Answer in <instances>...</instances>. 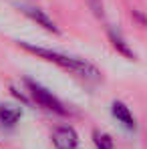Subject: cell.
<instances>
[{
	"instance_id": "7",
	"label": "cell",
	"mask_w": 147,
	"mask_h": 149,
	"mask_svg": "<svg viewBox=\"0 0 147 149\" xmlns=\"http://www.w3.org/2000/svg\"><path fill=\"white\" fill-rule=\"evenodd\" d=\"M109 40H111V45H113L115 49L119 50L123 56H127V58H131V61L135 58V52L129 49V45L125 42V38L121 36V32H119L117 28H113V26L109 28Z\"/></svg>"
},
{
	"instance_id": "1",
	"label": "cell",
	"mask_w": 147,
	"mask_h": 149,
	"mask_svg": "<svg viewBox=\"0 0 147 149\" xmlns=\"http://www.w3.org/2000/svg\"><path fill=\"white\" fill-rule=\"evenodd\" d=\"M18 45L24 50H28V52L40 56V58H45V61H49V63H54V65H59V67H63V69H67V71H71V73L83 77V79H91V81H99V79H101L99 69L95 65H91L89 61H85V58L71 56V54H65V52H59V50H50V49H45V47H34V45L22 42V40H20Z\"/></svg>"
},
{
	"instance_id": "4",
	"label": "cell",
	"mask_w": 147,
	"mask_h": 149,
	"mask_svg": "<svg viewBox=\"0 0 147 149\" xmlns=\"http://www.w3.org/2000/svg\"><path fill=\"white\" fill-rule=\"evenodd\" d=\"M111 113H113V117L117 119V123H121L127 131H135V117H133V113L129 111V107L121 103V101H113V105H111Z\"/></svg>"
},
{
	"instance_id": "2",
	"label": "cell",
	"mask_w": 147,
	"mask_h": 149,
	"mask_svg": "<svg viewBox=\"0 0 147 149\" xmlns=\"http://www.w3.org/2000/svg\"><path fill=\"white\" fill-rule=\"evenodd\" d=\"M24 85H26V89H28V93H30V97L36 101V105H40L42 109H47V111H52V113L67 115V109H65V105H63L61 101L56 99V97L50 93L47 87H42L40 83H36V81H32V79H24Z\"/></svg>"
},
{
	"instance_id": "9",
	"label": "cell",
	"mask_w": 147,
	"mask_h": 149,
	"mask_svg": "<svg viewBox=\"0 0 147 149\" xmlns=\"http://www.w3.org/2000/svg\"><path fill=\"white\" fill-rule=\"evenodd\" d=\"M87 2H89L91 10H93L97 16H103V4H101V0H87Z\"/></svg>"
},
{
	"instance_id": "5",
	"label": "cell",
	"mask_w": 147,
	"mask_h": 149,
	"mask_svg": "<svg viewBox=\"0 0 147 149\" xmlns=\"http://www.w3.org/2000/svg\"><path fill=\"white\" fill-rule=\"evenodd\" d=\"M20 10H22V14L28 16L30 20H34L38 26H42L45 30H50V32H59V26L54 24L52 20H50L49 16L40 10V8H34V6H20Z\"/></svg>"
},
{
	"instance_id": "3",
	"label": "cell",
	"mask_w": 147,
	"mask_h": 149,
	"mask_svg": "<svg viewBox=\"0 0 147 149\" xmlns=\"http://www.w3.org/2000/svg\"><path fill=\"white\" fill-rule=\"evenodd\" d=\"M52 143L56 149H77L79 147V135L71 125H59L52 135H50Z\"/></svg>"
},
{
	"instance_id": "10",
	"label": "cell",
	"mask_w": 147,
	"mask_h": 149,
	"mask_svg": "<svg viewBox=\"0 0 147 149\" xmlns=\"http://www.w3.org/2000/svg\"><path fill=\"white\" fill-rule=\"evenodd\" d=\"M10 91H12V95H14V97H18V99L22 101V103H28V97H26L24 93H20V91H16L14 87H10Z\"/></svg>"
},
{
	"instance_id": "6",
	"label": "cell",
	"mask_w": 147,
	"mask_h": 149,
	"mask_svg": "<svg viewBox=\"0 0 147 149\" xmlns=\"http://www.w3.org/2000/svg\"><path fill=\"white\" fill-rule=\"evenodd\" d=\"M20 117H22L20 107L10 105V103H0V125L2 127H14L20 121Z\"/></svg>"
},
{
	"instance_id": "8",
	"label": "cell",
	"mask_w": 147,
	"mask_h": 149,
	"mask_svg": "<svg viewBox=\"0 0 147 149\" xmlns=\"http://www.w3.org/2000/svg\"><path fill=\"white\" fill-rule=\"evenodd\" d=\"M93 141L97 149H115V143L111 139L109 133H103V131H93Z\"/></svg>"
}]
</instances>
